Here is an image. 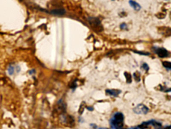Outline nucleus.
<instances>
[{"label":"nucleus","mask_w":171,"mask_h":129,"mask_svg":"<svg viewBox=\"0 0 171 129\" xmlns=\"http://www.w3.org/2000/svg\"><path fill=\"white\" fill-rule=\"evenodd\" d=\"M124 116L121 112H116L110 120L111 127L112 128H120L123 125Z\"/></svg>","instance_id":"1"},{"label":"nucleus","mask_w":171,"mask_h":129,"mask_svg":"<svg viewBox=\"0 0 171 129\" xmlns=\"http://www.w3.org/2000/svg\"><path fill=\"white\" fill-rule=\"evenodd\" d=\"M153 50L154 53H155L159 58H164L167 57L169 56V52L164 48H158L153 47Z\"/></svg>","instance_id":"2"},{"label":"nucleus","mask_w":171,"mask_h":129,"mask_svg":"<svg viewBox=\"0 0 171 129\" xmlns=\"http://www.w3.org/2000/svg\"><path fill=\"white\" fill-rule=\"evenodd\" d=\"M133 111L136 114H145L148 112V108L145 105L139 104L133 108Z\"/></svg>","instance_id":"3"},{"label":"nucleus","mask_w":171,"mask_h":129,"mask_svg":"<svg viewBox=\"0 0 171 129\" xmlns=\"http://www.w3.org/2000/svg\"><path fill=\"white\" fill-rule=\"evenodd\" d=\"M149 125H151L153 126L155 128H160L161 126V124L159 122H157L155 120H149L146 122H143L141 124L139 125L138 127L139 128H147L148 126Z\"/></svg>","instance_id":"4"},{"label":"nucleus","mask_w":171,"mask_h":129,"mask_svg":"<svg viewBox=\"0 0 171 129\" xmlns=\"http://www.w3.org/2000/svg\"><path fill=\"white\" fill-rule=\"evenodd\" d=\"M51 14L56 16H62L65 14L66 11L64 9H57L51 11Z\"/></svg>","instance_id":"5"},{"label":"nucleus","mask_w":171,"mask_h":129,"mask_svg":"<svg viewBox=\"0 0 171 129\" xmlns=\"http://www.w3.org/2000/svg\"><path fill=\"white\" fill-rule=\"evenodd\" d=\"M121 92V91L120 90L116 89H107L106 90V94L114 97H117Z\"/></svg>","instance_id":"6"},{"label":"nucleus","mask_w":171,"mask_h":129,"mask_svg":"<svg viewBox=\"0 0 171 129\" xmlns=\"http://www.w3.org/2000/svg\"><path fill=\"white\" fill-rule=\"evenodd\" d=\"M89 21L91 25H92L93 26H95L96 27L100 26L101 24V22L100 20L97 18H92V17L89 18Z\"/></svg>","instance_id":"7"},{"label":"nucleus","mask_w":171,"mask_h":129,"mask_svg":"<svg viewBox=\"0 0 171 129\" xmlns=\"http://www.w3.org/2000/svg\"><path fill=\"white\" fill-rule=\"evenodd\" d=\"M129 3L130 6L136 11H139L141 8L140 6L138 3H137L136 2L134 1H132V0H130V1H129Z\"/></svg>","instance_id":"8"},{"label":"nucleus","mask_w":171,"mask_h":129,"mask_svg":"<svg viewBox=\"0 0 171 129\" xmlns=\"http://www.w3.org/2000/svg\"><path fill=\"white\" fill-rule=\"evenodd\" d=\"M163 66L166 69L171 70V63L169 62H162Z\"/></svg>","instance_id":"9"},{"label":"nucleus","mask_w":171,"mask_h":129,"mask_svg":"<svg viewBox=\"0 0 171 129\" xmlns=\"http://www.w3.org/2000/svg\"><path fill=\"white\" fill-rule=\"evenodd\" d=\"M124 75L126 77V82L128 83H130L131 82V75L127 72H125L124 73Z\"/></svg>","instance_id":"10"},{"label":"nucleus","mask_w":171,"mask_h":129,"mask_svg":"<svg viewBox=\"0 0 171 129\" xmlns=\"http://www.w3.org/2000/svg\"><path fill=\"white\" fill-rule=\"evenodd\" d=\"M133 52L134 53L138 54L140 55H143V56H148L150 55L149 53H146V52H140V51H133Z\"/></svg>","instance_id":"11"},{"label":"nucleus","mask_w":171,"mask_h":129,"mask_svg":"<svg viewBox=\"0 0 171 129\" xmlns=\"http://www.w3.org/2000/svg\"><path fill=\"white\" fill-rule=\"evenodd\" d=\"M134 78L136 81H140V74L138 73H134L133 74Z\"/></svg>","instance_id":"12"},{"label":"nucleus","mask_w":171,"mask_h":129,"mask_svg":"<svg viewBox=\"0 0 171 129\" xmlns=\"http://www.w3.org/2000/svg\"><path fill=\"white\" fill-rule=\"evenodd\" d=\"M141 67H142L144 70H145V71H148V70H149V67H148V65H147L146 63H143V64L142 65Z\"/></svg>","instance_id":"13"},{"label":"nucleus","mask_w":171,"mask_h":129,"mask_svg":"<svg viewBox=\"0 0 171 129\" xmlns=\"http://www.w3.org/2000/svg\"><path fill=\"white\" fill-rule=\"evenodd\" d=\"M8 71H9V73L10 75H12L14 73V71L13 67L10 66V67L8 69Z\"/></svg>","instance_id":"14"},{"label":"nucleus","mask_w":171,"mask_h":129,"mask_svg":"<svg viewBox=\"0 0 171 129\" xmlns=\"http://www.w3.org/2000/svg\"><path fill=\"white\" fill-rule=\"evenodd\" d=\"M120 27L121 29H126L127 28V25L125 23H123L122 24H120Z\"/></svg>","instance_id":"15"},{"label":"nucleus","mask_w":171,"mask_h":129,"mask_svg":"<svg viewBox=\"0 0 171 129\" xmlns=\"http://www.w3.org/2000/svg\"><path fill=\"white\" fill-rule=\"evenodd\" d=\"M87 109H88V110H89L90 111H92L93 110V108L92 107H87Z\"/></svg>","instance_id":"16"},{"label":"nucleus","mask_w":171,"mask_h":129,"mask_svg":"<svg viewBox=\"0 0 171 129\" xmlns=\"http://www.w3.org/2000/svg\"><path fill=\"white\" fill-rule=\"evenodd\" d=\"M169 32H170L171 33V29H170V30H169Z\"/></svg>","instance_id":"17"},{"label":"nucleus","mask_w":171,"mask_h":129,"mask_svg":"<svg viewBox=\"0 0 171 129\" xmlns=\"http://www.w3.org/2000/svg\"><path fill=\"white\" fill-rule=\"evenodd\" d=\"M112 1H114V0H112Z\"/></svg>","instance_id":"18"}]
</instances>
